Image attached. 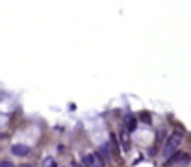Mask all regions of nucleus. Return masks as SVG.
Instances as JSON below:
<instances>
[{
    "label": "nucleus",
    "instance_id": "7",
    "mask_svg": "<svg viewBox=\"0 0 191 167\" xmlns=\"http://www.w3.org/2000/svg\"><path fill=\"white\" fill-rule=\"evenodd\" d=\"M45 167H58V164L54 160H45Z\"/></svg>",
    "mask_w": 191,
    "mask_h": 167
},
{
    "label": "nucleus",
    "instance_id": "2",
    "mask_svg": "<svg viewBox=\"0 0 191 167\" xmlns=\"http://www.w3.org/2000/svg\"><path fill=\"white\" fill-rule=\"evenodd\" d=\"M11 154L13 156H19V158H24V156L30 154V147L22 145V143H15V145H11Z\"/></svg>",
    "mask_w": 191,
    "mask_h": 167
},
{
    "label": "nucleus",
    "instance_id": "10",
    "mask_svg": "<svg viewBox=\"0 0 191 167\" xmlns=\"http://www.w3.org/2000/svg\"><path fill=\"white\" fill-rule=\"evenodd\" d=\"M0 167H13V164L8 162V160H4V162H0Z\"/></svg>",
    "mask_w": 191,
    "mask_h": 167
},
{
    "label": "nucleus",
    "instance_id": "9",
    "mask_svg": "<svg viewBox=\"0 0 191 167\" xmlns=\"http://www.w3.org/2000/svg\"><path fill=\"white\" fill-rule=\"evenodd\" d=\"M123 148H125V150H130V143H128L126 137H123Z\"/></svg>",
    "mask_w": 191,
    "mask_h": 167
},
{
    "label": "nucleus",
    "instance_id": "4",
    "mask_svg": "<svg viewBox=\"0 0 191 167\" xmlns=\"http://www.w3.org/2000/svg\"><path fill=\"white\" fill-rule=\"evenodd\" d=\"M82 164H84V167H97L95 160H93V154H87V156H84V158H82Z\"/></svg>",
    "mask_w": 191,
    "mask_h": 167
},
{
    "label": "nucleus",
    "instance_id": "6",
    "mask_svg": "<svg viewBox=\"0 0 191 167\" xmlns=\"http://www.w3.org/2000/svg\"><path fill=\"white\" fill-rule=\"evenodd\" d=\"M93 160H95V164H97V167H104V164H102V160H100V156H98V152H95V154H93Z\"/></svg>",
    "mask_w": 191,
    "mask_h": 167
},
{
    "label": "nucleus",
    "instance_id": "3",
    "mask_svg": "<svg viewBox=\"0 0 191 167\" xmlns=\"http://www.w3.org/2000/svg\"><path fill=\"white\" fill-rule=\"evenodd\" d=\"M98 156H100V158H106V160H109V158L113 156V152H111V148H109V143H102V145L98 147Z\"/></svg>",
    "mask_w": 191,
    "mask_h": 167
},
{
    "label": "nucleus",
    "instance_id": "5",
    "mask_svg": "<svg viewBox=\"0 0 191 167\" xmlns=\"http://www.w3.org/2000/svg\"><path fill=\"white\" fill-rule=\"evenodd\" d=\"M135 126H137L135 117H134V115H128V132H134V130H135Z\"/></svg>",
    "mask_w": 191,
    "mask_h": 167
},
{
    "label": "nucleus",
    "instance_id": "1",
    "mask_svg": "<svg viewBox=\"0 0 191 167\" xmlns=\"http://www.w3.org/2000/svg\"><path fill=\"white\" fill-rule=\"evenodd\" d=\"M182 141H184V134L182 132H172L169 136V139H167V143H165V147H163V158L171 160L174 156V152L178 150V147L182 145Z\"/></svg>",
    "mask_w": 191,
    "mask_h": 167
},
{
    "label": "nucleus",
    "instance_id": "11",
    "mask_svg": "<svg viewBox=\"0 0 191 167\" xmlns=\"http://www.w3.org/2000/svg\"><path fill=\"white\" fill-rule=\"evenodd\" d=\"M72 167H82V165H80L78 162H72Z\"/></svg>",
    "mask_w": 191,
    "mask_h": 167
},
{
    "label": "nucleus",
    "instance_id": "8",
    "mask_svg": "<svg viewBox=\"0 0 191 167\" xmlns=\"http://www.w3.org/2000/svg\"><path fill=\"white\" fill-rule=\"evenodd\" d=\"M141 121H145V123H150V115L143 111V113H141Z\"/></svg>",
    "mask_w": 191,
    "mask_h": 167
}]
</instances>
